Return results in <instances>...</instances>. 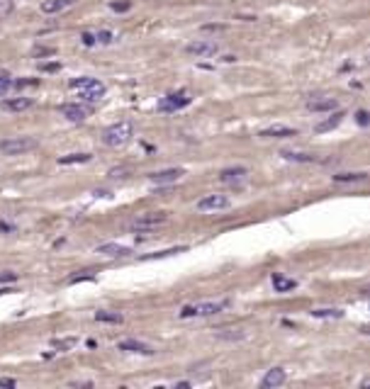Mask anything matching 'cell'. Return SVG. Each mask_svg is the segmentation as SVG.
I'll list each match as a JSON object with an SVG mask.
<instances>
[{
	"mask_svg": "<svg viewBox=\"0 0 370 389\" xmlns=\"http://www.w3.org/2000/svg\"><path fill=\"white\" fill-rule=\"evenodd\" d=\"M202 29H205V32H215V29L220 32V29H224V24H205Z\"/></svg>",
	"mask_w": 370,
	"mask_h": 389,
	"instance_id": "39",
	"label": "cell"
},
{
	"mask_svg": "<svg viewBox=\"0 0 370 389\" xmlns=\"http://www.w3.org/2000/svg\"><path fill=\"white\" fill-rule=\"evenodd\" d=\"M231 207V199L226 194H205L195 202V209L197 212H220V209H229Z\"/></svg>",
	"mask_w": 370,
	"mask_h": 389,
	"instance_id": "7",
	"label": "cell"
},
{
	"mask_svg": "<svg viewBox=\"0 0 370 389\" xmlns=\"http://www.w3.org/2000/svg\"><path fill=\"white\" fill-rule=\"evenodd\" d=\"M124 173H127L124 168H112V170H110V178H122Z\"/></svg>",
	"mask_w": 370,
	"mask_h": 389,
	"instance_id": "38",
	"label": "cell"
},
{
	"mask_svg": "<svg viewBox=\"0 0 370 389\" xmlns=\"http://www.w3.org/2000/svg\"><path fill=\"white\" fill-rule=\"evenodd\" d=\"M10 88H12V80L7 75H0V97H5Z\"/></svg>",
	"mask_w": 370,
	"mask_h": 389,
	"instance_id": "30",
	"label": "cell"
},
{
	"mask_svg": "<svg viewBox=\"0 0 370 389\" xmlns=\"http://www.w3.org/2000/svg\"><path fill=\"white\" fill-rule=\"evenodd\" d=\"M344 117H346L344 112H339V110H334V115H331L329 120H324V122H319V124L314 127V131H317V134H324V131H331V129H336V127H339V124L344 122Z\"/></svg>",
	"mask_w": 370,
	"mask_h": 389,
	"instance_id": "18",
	"label": "cell"
},
{
	"mask_svg": "<svg viewBox=\"0 0 370 389\" xmlns=\"http://www.w3.org/2000/svg\"><path fill=\"white\" fill-rule=\"evenodd\" d=\"M10 10H12V2H10V0H7V2H2V5H0V17H5Z\"/></svg>",
	"mask_w": 370,
	"mask_h": 389,
	"instance_id": "37",
	"label": "cell"
},
{
	"mask_svg": "<svg viewBox=\"0 0 370 389\" xmlns=\"http://www.w3.org/2000/svg\"><path fill=\"white\" fill-rule=\"evenodd\" d=\"M185 51L190 56H200V59H207V56H215L220 51V44L212 42V39H202V42H193L185 47Z\"/></svg>",
	"mask_w": 370,
	"mask_h": 389,
	"instance_id": "9",
	"label": "cell"
},
{
	"mask_svg": "<svg viewBox=\"0 0 370 389\" xmlns=\"http://www.w3.org/2000/svg\"><path fill=\"white\" fill-rule=\"evenodd\" d=\"M309 314H312L314 319H341V316H344L341 309H312Z\"/></svg>",
	"mask_w": 370,
	"mask_h": 389,
	"instance_id": "26",
	"label": "cell"
},
{
	"mask_svg": "<svg viewBox=\"0 0 370 389\" xmlns=\"http://www.w3.org/2000/svg\"><path fill=\"white\" fill-rule=\"evenodd\" d=\"M220 340H241V338H246V331H241V328H220L217 333H215Z\"/></svg>",
	"mask_w": 370,
	"mask_h": 389,
	"instance_id": "23",
	"label": "cell"
},
{
	"mask_svg": "<svg viewBox=\"0 0 370 389\" xmlns=\"http://www.w3.org/2000/svg\"><path fill=\"white\" fill-rule=\"evenodd\" d=\"M258 136H261V139H290V136H297V129L283 127V124H273V127L263 129Z\"/></svg>",
	"mask_w": 370,
	"mask_h": 389,
	"instance_id": "15",
	"label": "cell"
},
{
	"mask_svg": "<svg viewBox=\"0 0 370 389\" xmlns=\"http://www.w3.org/2000/svg\"><path fill=\"white\" fill-rule=\"evenodd\" d=\"M285 380H288L285 370H283V367H273V370H268V372L263 375L261 389H275V387H280V385H285Z\"/></svg>",
	"mask_w": 370,
	"mask_h": 389,
	"instance_id": "12",
	"label": "cell"
},
{
	"mask_svg": "<svg viewBox=\"0 0 370 389\" xmlns=\"http://www.w3.org/2000/svg\"><path fill=\"white\" fill-rule=\"evenodd\" d=\"M80 42H83L85 47H95V44H98L95 34H90V32H83V34H80Z\"/></svg>",
	"mask_w": 370,
	"mask_h": 389,
	"instance_id": "33",
	"label": "cell"
},
{
	"mask_svg": "<svg viewBox=\"0 0 370 389\" xmlns=\"http://www.w3.org/2000/svg\"><path fill=\"white\" fill-rule=\"evenodd\" d=\"M93 156L90 153H69V156H61L59 158V163L61 166H71V163H88Z\"/></svg>",
	"mask_w": 370,
	"mask_h": 389,
	"instance_id": "25",
	"label": "cell"
},
{
	"mask_svg": "<svg viewBox=\"0 0 370 389\" xmlns=\"http://www.w3.org/2000/svg\"><path fill=\"white\" fill-rule=\"evenodd\" d=\"M75 345V338H61V340H54V348H59V350H69V348H74Z\"/></svg>",
	"mask_w": 370,
	"mask_h": 389,
	"instance_id": "28",
	"label": "cell"
},
{
	"mask_svg": "<svg viewBox=\"0 0 370 389\" xmlns=\"http://www.w3.org/2000/svg\"><path fill=\"white\" fill-rule=\"evenodd\" d=\"M166 221H168V212H144L132 221V229L134 231H148V229H156Z\"/></svg>",
	"mask_w": 370,
	"mask_h": 389,
	"instance_id": "6",
	"label": "cell"
},
{
	"mask_svg": "<svg viewBox=\"0 0 370 389\" xmlns=\"http://www.w3.org/2000/svg\"><path fill=\"white\" fill-rule=\"evenodd\" d=\"M71 387H93V382H74Z\"/></svg>",
	"mask_w": 370,
	"mask_h": 389,
	"instance_id": "41",
	"label": "cell"
},
{
	"mask_svg": "<svg viewBox=\"0 0 370 389\" xmlns=\"http://www.w3.org/2000/svg\"><path fill=\"white\" fill-rule=\"evenodd\" d=\"M229 307V299H220V302H202V304H188L180 309V319H193V316H212L220 314Z\"/></svg>",
	"mask_w": 370,
	"mask_h": 389,
	"instance_id": "3",
	"label": "cell"
},
{
	"mask_svg": "<svg viewBox=\"0 0 370 389\" xmlns=\"http://www.w3.org/2000/svg\"><path fill=\"white\" fill-rule=\"evenodd\" d=\"M356 122H358V127H368L370 124L368 112H366V110H358V112H356Z\"/></svg>",
	"mask_w": 370,
	"mask_h": 389,
	"instance_id": "31",
	"label": "cell"
},
{
	"mask_svg": "<svg viewBox=\"0 0 370 389\" xmlns=\"http://www.w3.org/2000/svg\"><path fill=\"white\" fill-rule=\"evenodd\" d=\"M32 105H34L32 97H7V100L0 102V107H2L5 112H25V110H29Z\"/></svg>",
	"mask_w": 370,
	"mask_h": 389,
	"instance_id": "14",
	"label": "cell"
},
{
	"mask_svg": "<svg viewBox=\"0 0 370 389\" xmlns=\"http://www.w3.org/2000/svg\"><path fill=\"white\" fill-rule=\"evenodd\" d=\"M0 387H7V389H12V387H17V382H15L12 377H0Z\"/></svg>",
	"mask_w": 370,
	"mask_h": 389,
	"instance_id": "34",
	"label": "cell"
},
{
	"mask_svg": "<svg viewBox=\"0 0 370 389\" xmlns=\"http://www.w3.org/2000/svg\"><path fill=\"white\" fill-rule=\"evenodd\" d=\"M95 253L107 256V258H129V256H132V248H129V246H122V243H102V246H98Z\"/></svg>",
	"mask_w": 370,
	"mask_h": 389,
	"instance_id": "11",
	"label": "cell"
},
{
	"mask_svg": "<svg viewBox=\"0 0 370 389\" xmlns=\"http://www.w3.org/2000/svg\"><path fill=\"white\" fill-rule=\"evenodd\" d=\"M95 321H102V324H122L124 316L120 312H110V309H100L95 312Z\"/></svg>",
	"mask_w": 370,
	"mask_h": 389,
	"instance_id": "20",
	"label": "cell"
},
{
	"mask_svg": "<svg viewBox=\"0 0 370 389\" xmlns=\"http://www.w3.org/2000/svg\"><path fill=\"white\" fill-rule=\"evenodd\" d=\"M280 156H283L285 161H293V163H314V161H317V156H314V153H307V151H293V148L280 151Z\"/></svg>",
	"mask_w": 370,
	"mask_h": 389,
	"instance_id": "17",
	"label": "cell"
},
{
	"mask_svg": "<svg viewBox=\"0 0 370 389\" xmlns=\"http://www.w3.org/2000/svg\"><path fill=\"white\" fill-rule=\"evenodd\" d=\"M366 178H368L366 170H358V173H339V175H334L336 183H358V180H366Z\"/></svg>",
	"mask_w": 370,
	"mask_h": 389,
	"instance_id": "24",
	"label": "cell"
},
{
	"mask_svg": "<svg viewBox=\"0 0 370 389\" xmlns=\"http://www.w3.org/2000/svg\"><path fill=\"white\" fill-rule=\"evenodd\" d=\"M134 139V124L132 122H115L102 131V144L110 148H122Z\"/></svg>",
	"mask_w": 370,
	"mask_h": 389,
	"instance_id": "1",
	"label": "cell"
},
{
	"mask_svg": "<svg viewBox=\"0 0 370 389\" xmlns=\"http://www.w3.org/2000/svg\"><path fill=\"white\" fill-rule=\"evenodd\" d=\"M273 287H275V292H290V290H295L297 282L293 277H283V275H273Z\"/></svg>",
	"mask_w": 370,
	"mask_h": 389,
	"instance_id": "22",
	"label": "cell"
},
{
	"mask_svg": "<svg viewBox=\"0 0 370 389\" xmlns=\"http://www.w3.org/2000/svg\"><path fill=\"white\" fill-rule=\"evenodd\" d=\"M110 7H112L115 12H127V10L132 7V2H129V0H120V2H110Z\"/></svg>",
	"mask_w": 370,
	"mask_h": 389,
	"instance_id": "29",
	"label": "cell"
},
{
	"mask_svg": "<svg viewBox=\"0 0 370 389\" xmlns=\"http://www.w3.org/2000/svg\"><path fill=\"white\" fill-rule=\"evenodd\" d=\"M75 0H44L42 2V12H47V15H54V12H61L64 7H69V5H74Z\"/></svg>",
	"mask_w": 370,
	"mask_h": 389,
	"instance_id": "21",
	"label": "cell"
},
{
	"mask_svg": "<svg viewBox=\"0 0 370 389\" xmlns=\"http://www.w3.org/2000/svg\"><path fill=\"white\" fill-rule=\"evenodd\" d=\"M185 175L183 168H163V170H156V173H148V180L153 185H171L175 180H180Z\"/></svg>",
	"mask_w": 370,
	"mask_h": 389,
	"instance_id": "10",
	"label": "cell"
},
{
	"mask_svg": "<svg viewBox=\"0 0 370 389\" xmlns=\"http://www.w3.org/2000/svg\"><path fill=\"white\" fill-rule=\"evenodd\" d=\"M61 68V64L59 61H54V64H44L42 66V71H47V73H51V71H59Z\"/></svg>",
	"mask_w": 370,
	"mask_h": 389,
	"instance_id": "36",
	"label": "cell"
},
{
	"mask_svg": "<svg viewBox=\"0 0 370 389\" xmlns=\"http://www.w3.org/2000/svg\"><path fill=\"white\" fill-rule=\"evenodd\" d=\"M246 175H248V170L244 166H236V168H224L222 173H220V180L222 183H236V180H241Z\"/></svg>",
	"mask_w": 370,
	"mask_h": 389,
	"instance_id": "19",
	"label": "cell"
},
{
	"mask_svg": "<svg viewBox=\"0 0 370 389\" xmlns=\"http://www.w3.org/2000/svg\"><path fill=\"white\" fill-rule=\"evenodd\" d=\"M34 54H37V56H49V54H54V49H37Z\"/></svg>",
	"mask_w": 370,
	"mask_h": 389,
	"instance_id": "40",
	"label": "cell"
},
{
	"mask_svg": "<svg viewBox=\"0 0 370 389\" xmlns=\"http://www.w3.org/2000/svg\"><path fill=\"white\" fill-rule=\"evenodd\" d=\"M59 115L66 117L69 122H83L88 115H90V107L88 105H80V102H64L59 107Z\"/></svg>",
	"mask_w": 370,
	"mask_h": 389,
	"instance_id": "8",
	"label": "cell"
},
{
	"mask_svg": "<svg viewBox=\"0 0 370 389\" xmlns=\"http://www.w3.org/2000/svg\"><path fill=\"white\" fill-rule=\"evenodd\" d=\"M74 90L80 93V97L83 100H90V102H95V100H100L102 95H105V83H100L98 78H88V75H83V78H74L71 83H69Z\"/></svg>",
	"mask_w": 370,
	"mask_h": 389,
	"instance_id": "2",
	"label": "cell"
},
{
	"mask_svg": "<svg viewBox=\"0 0 370 389\" xmlns=\"http://www.w3.org/2000/svg\"><path fill=\"white\" fill-rule=\"evenodd\" d=\"M120 350H127V353H139V355H153V348L142 343V340H134V338H127L117 345Z\"/></svg>",
	"mask_w": 370,
	"mask_h": 389,
	"instance_id": "16",
	"label": "cell"
},
{
	"mask_svg": "<svg viewBox=\"0 0 370 389\" xmlns=\"http://www.w3.org/2000/svg\"><path fill=\"white\" fill-rule=\"evenodd\" d=\"M37 144H39V141H37L34 136H12V139H2V141H0V153H5V156H20V153L34 151Z\"/></svg>",
	"mask_w": 370,
	"mask_h": 389,
	"instance_id": "4",
	"label": "cell"
},
{
	"mask_svg": "<svg viewBox=\"0 0 370 389\" xmlns=\"http://www.w3.org/2000/svg\"><path fill=\"white\" fill-rule=\"evenodd\" d=\"M185 246H178V248H166V251H158V253H148L142 256V260H153V258H168V256H175V253H183Z\"/></svg>",
	"mask_w": 370,
	"mask_h": 389,
	"instance_id": "27",
	"label": "cell"
},
{
	"mask_svg": "<svg viewBox=\"0 0 370 389\" xmlns=\"http://www.w3.org/2000/svg\"><path fill=\"white\" fill-rule=\"evenodd\" d=\"M15 277H17L15 272H2V275H0V285H2V282H15Z\"/></svg>",
	"mask_w": 370,
	"mask_h": 389,
	"instance_id": "35",
	"label": "cell"
},
{
	"mask_svg": "<svg viewBox=\"0 0 370 389\" xmlns=\"http://www.w3.org/2000/svg\"><path fill=\"white\" fill-rule=\"evenodd\" d=\"M95 39H98L100 44H110V42H112V32H107V29H100V32L95 34Z\"/></svg>",
	"mask_w": 370,
	"mask_h": 389,
	"instance_id": "32",
	"label": "cell"
},
{
	"mask_svg": "<svg viewBox=\"0 0 370 389\" xmlns=\"http://www.w3.org/2000/svg\"><path fill=\"white\" fill-rule=\"evenodd\" d=\"M190 102H193L190 93H185V90H178V93H168L166 97H161L156 107H158V112H178V110L188 107Z\"/></svg>",
	"mask_w": 370,
	"mask_h": 389,
	"instance_id": "5",
	"label": "cell"
},
{
	"mask_svg": "<svg viewBox=\"0 0 370 389\" xmlns=\"http://www.w3.org/2000/svg\"><path fill=\"white\" fill-rule=\"evenodd\" d=\"M307 110L309 112H334V110H339V100L336 97H312L307 102Z\"/></svg>",
	"mask_w": 370,
	"mask_h": 389,
	"instance_id": "13",
	"label": "cell"
}]
</instances>
